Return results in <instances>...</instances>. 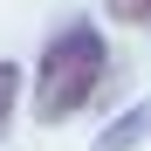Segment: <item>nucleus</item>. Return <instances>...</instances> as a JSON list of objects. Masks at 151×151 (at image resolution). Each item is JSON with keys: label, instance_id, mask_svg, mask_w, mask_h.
<instances>
[{"label": "nucleus", "instance_id": "1", "mask_svg": "<svg viewBox=\"0 0 151 151\" xmlns=\"http://www.w3.org/2000/svg\"><path fill=\"white\" fill-rule=\"evenodd\" d=\"M103 69H110L103 35H96V28H62L55 41L41 48V69H35V117H41V124L76 117V110L96 96Z\"/></svg>", "mask_w": 151, "mask_h": 151}, {"label": "nucleus", "instance_id": "2", "mask_svg": "<svg viewBox=\"0 0 151 151\" xmlns=\"http://www.w3.org/2000/svg\"><path fill=\"white\" fill-rule=\"evenodd\" d=\"M137 137H151V103L131 110L124 124H110V131H103V151H124V144H137Z\"/></svg>", "mask_w": 151, "mask_h": 151}, {"label": "nucleus", "instance_id": "3", "mask_svg": "<svg viewBox=\"0 0 151 151\" xmlns=\"http://www.w3.org/2000/svg\"><path fill=\"white\" fill-rule=\"evenodd\" d=\"M14 96H21V69L0 62V131H7V117H14Z\"/></svg>", "mask_w": 151, "mask_h": 151}, {"label": "nucleus", "instance_id": "4", "mask_svg": "<svg viewBox=\"0 0 151 151\" xmlns=\"http://www.w3.org/2000/svg\"><path fill=\"white\" fill-rule=\"evenodd\" d=\"M117 21H151V0H110Z\"/></svg>", "mask_w": 151, "mask_h": 151}]
</instances>
